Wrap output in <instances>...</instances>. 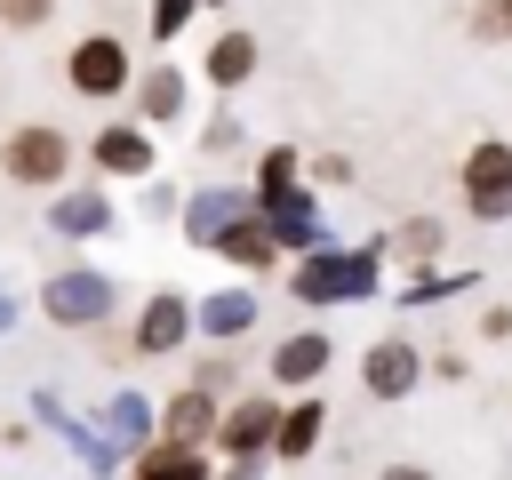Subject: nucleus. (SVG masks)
Wrapping results in <instances>:
<instances>
[{
	"instance_id": "obj_1",
	"label": "nucleus",
	"mask_w": 512,
	"mask_h": 480,
	"mask_svg": "<svg viewBox=\"0 0 512 480\" xmlns=\"http://www.w3.org/2000/svg\"><path fill=\"white\" fill-rule=\"evenodd\" d=\"M464 208L480 224L512 216V144H472L464 152Z\"/></svg>"
},
{
	"instance_id": "obj_2",
	"label": "nucleus",
	"mask_w": 512,
	"mask_h": 480,
	"mask_svg": "<svg viewBox=\"0 0 512 480\" xmlns=\"http://www.w3.org/2000/svg\"><path fill=\"white\" fill-rule=\"evenodd\" d=\"M0 168H8L16 184H64L72 144H64V128H16V136L0 144Z\"/></svg>"
},
{
	"instance_id": "obj_3",
	"label": "nucleus",
	"mask_w": 512,
	"mask_h": 480,
	"mask_svg": "<svg viewBox=\"0 0 512 480\" xmlns=\"http://www.w3.org/2000/svg\"><path fill=\"white\" fill-rule=\"evenodd\" d=\"M64 72H72V88H80V96H120V88H128V48H120L112 32H88V40L72 48V64H64Z\"/></svg>"
},
{
	"instance_id": "obj_4",
	"label": "nucleus",
	"mask_w": 512,
	"mask_h": 480,
	"mask_svg": "<svg viewBox=\"0 0 512 480\" xmlns=\"http://www.w3.org/2000/svg\"><path fill=\"white\" fill-rule=\"evenodd\" d=\"M272 424H280V408H272V400H240L232 416H216V448H232L240 464H256V456L272 448Z\"/></svg>"
},
{
	"instance_id": "obj_5",
	"label": "nucleus",
	"mask_w": 512,
	"mask_h": 480,
	"mask_svg": "<svg viewBox=\"0 0 512 480\" xmlns=\"http://www.w3.org/2000/svg\"><path fill=\"white\" fill-rule=\"evenodd\" d=\"M360 384H368L376 400H400V392L416 384V352H408L400 336H384V344H368V360H360Z\"/></svg>"
},
{
	"instance_id": "obj_6",
	"label": "nucleus",
	"mask_w": 512,
	"mask_h": 480,
	"mask_svg": "<svg viewBox=\"0 0 512 480\" xmlns=\"http://www.w3.org/2000/svg\"><path fill=\"white\" fill-rule=\"evenodd\" d=\"M160 440H176V448H200V440H216V400L184 384V392L160 408Z\"/></svg>"
},
{
	"instance_id": "obj_7",
	"label": "nucleus",
	"mask_w": 512,
	"mask_h": 480,
	"mask_svg": "<svg viewBox=\"0 0 512 480\" xmlns=\"http://www.w3.org/2000/svg\"><path fill=\"white\" fill-rule=\"evenodd\" d=\"M136 480H208V464H200V448L152 440V448H136Z\"/></svg>"
},
{
	"instance_id": "obj_8",
	"label": "nucleus",
	"mask_w": 512,
	"mask_h": 480,
	"mask_svg": "<svg viewBox=\"0 0 512 480\" xmlns=\"http://www.w3.org/2000/svg\"><path fill=\"white\" fill-rule=\"evenodd\" d=\"M320 368H328V336H288V344L272 352V376H280V384H296V392H304Z\"/></svg>"
},
{
	"instance_id": "obj_9",
	"label": "nucleus",
	"mask_w": 512,
	"mask_h": 480,
	"mask_svg": "<svg viewBox=\"0 0 512 480\" xmlns=\"http://www.w3.org/2000/svg\"><path fill=\"white\" fill-rule=\"evenodd\" d=\"M320 424H328V408H320V400H296V408L272 424V456H312Z\"/></svg>"
},
{
	"instance_id": "obj_10",
	"label": "nucleus",
	"mask_w": 512,
	"mask_h": 480,
	"mask_svg": "<svg viewBox=\"0 0 512 480\" xmlns=\"http://www.w3.org/2000/svg\"><path fill=\"white\" fill-rule=\"evenodd\" d=\"M168 344H184V296H152V304H144L136 352H168Z\"/></svg>"
},
{
	"instance_id": "obj_11",
	"label": "nucleus",
	"mask_w": 512,
	"mask_h": 480,
	"mask_svg": "<svg viewBox=\"0 0 512 480\" xmlns=\"http://www.w3.org/2000/svg\"><path fill=\"white\" fill-rule=\"evenodd\" d=\"M248 64H256V40H248V32H224V40L208 48V80H224V88L248 80Z\"/></svg>"
},
{
	"instance_id": "obj_12",
	"label": "nucleus",
	"mask_w": 512,
	"mask_h": 480,
	"mask_svg": "<svg viewBox=\"0 0 512 480\" xmlns=\"http://www.w3.org/2000/svg\"><path fill=\"white\" fill-rule=\"evenodd\" d=\"M216 248H224V256H232V264H256V272H264V264H272V232H264V224H232V232H224V240H216Z\"/></svg>"
},
{
	"instance_id": "obj_13",
	"label": "nucleus",
	"mask_w": 512,
	"mask_h": 480,
	"mask_svg": "<svg viewBox=\"0 0 512 480\" xmlns=\"http://www.w3.org/2000/svg\"><path fill=\"white\" fill-rule=\"evenodd\" d=\"M96 160H104V168H112V176H136V168H144V160H152V152H144V136H128V128H112V136H104V144H96Z\"/></svg>"
},
{
	"instance_id": "obj_14",
	"label": "nucleus",
	"mask_w": 512,
	"mask_h": 480,
	"mask_svg": "<svg viewBox=\"0 0 512 480\" xmlns=\"http://www.w3.org/2000/svg\"><path fill=\"white\" fill-rule=\"evenodd\" d=\"M96 304H104V288H88V280H72V288L56 280V288H48V312H56V320H96Z\"/></svg>"
},
{
	"instance_id": "obj_15",
	"label": "nucleus",
	"mask_w": 512,
	"mask_h": 480,
	"mask_svg": "<svg viewBox=\"0 0 512 480\" xmlns=\"http://www.w3.org/2000/svg\"><path fill=\"white\" fill-rule=\"evenodd\" d=\"M472 32L480 40H512V0H480L472 8Z\"/></svg>"
},
{
	"instance_id": "obj_16",
	"label": "nucleus",
	"mask_w": 512,
	"mask_h": 480,
	"mask_svg": "<svg viewBox=\"0 0 512 480\" xmlns=\"http://www.w3.org/2000/svg\"><path fill=\"white\" fill-rule=\"evenodd\" d=\"M240 320H248V304H240V296H224V304H208V328H216V336H232Z\"/></svg>"
},
{
	"instance_id": "obj_17",
	"label": "nucleus",
	"mask_w": 512,
	"mask_h": 480,
	"mask_svg": "<svg viewBox=\"0 0 512 480\" xmlns=\"http://www.w3.org/2000/svg\"><path fill=\"white\" fill-rule=\"evenodd\" d=\"M0 16H8V24H40V16H48V0H0Z\"/></svg>"
},
{
	"instance_id": "obj_18",
	"label": "nucleus",
	"mask_w": 512,
	"mask_h": 480,
	"mask_svg": "<svg viewBox=\"0 0 512 480\" xmlns=\"http://www.w3.org/2000/svg\"><path fill=\"white\" fill-rule=\"evenodd\" d=\"M376 480H432V472H424V464H384Z\"/></svg>"
}]
</instances>
